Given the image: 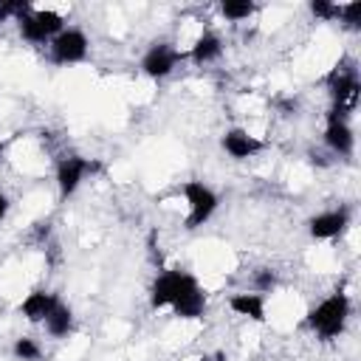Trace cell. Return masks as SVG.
I'll return each instance as SVG.
<instances>
[{"mask_svg":"<svg viewBox=\"0 0 361 361\" xmlns=\"http://www.w3.org/2000/svg\"><path fill=\"white\" fill-rule=\"evenodd\" d=\"M220 147L228 158L234 161H248L254 155H259L265 149V141H259L257 135H251L248 130L243 127H228L223 135H220Z\"/></svg>","mask_w":361,"mask_h":361,"instance_id":"cell-12","label":"cell"},{"mask_svg":"<svg viewBox=\"0 0 361 361\" xmlns=\"http://www.w3.org/2000/svg\"><path fill=\"white\" fill-rule=\"evenodd\" d=\"M62 28H65L62 14L51 8H31L17 20V34L31 45H48Z\"/></svg>","mask_w":361,"mask_h":361,"instance_id":"cell-4","label":"cell"},{"mask_svg":"<svg viewBox=\"0 0 361 361\" xmlns=\"http://www.w3.org/2000/svg\"><path fill=\"white\" fill-rule=\"evenodd\" d=\"M307 8H310V14H313L316 20H324V23H333V20H338V14H341V6H338V3H330V0H310Z\"/></svg>","mask_w":361,"mask_h":361,"instance_id":"cell-20","label":"cell"},{"mask_svg":"<svg viewBox=\"0 0 361 361\" xmlns=\"http://www.w3.org/2000/svg\"><path fill=\"white\" fill-rule=\"evenodd\" d=\"M206 290H203V285L197 282V276L192 274L189 276V282L183 285V290L178 293V299L169 305V310H172V316L175 319H183V322H192V319H200L203 313H206Z\"/></svg>","mask_w":361,"mask_h":361,"instance_id":"cell-11","label":"cell"},{"mask_svg":"<svg viewBox=\"0 0 361 361\" xmlns=\"http://www.w3.org/2000/svg\"><path fill=\"white\" fill-rule=\"evenodd\" d=\"M90 42L82 28H62L51 42H48V59L54 65H79L87 59Z\"/></svg>","mask_w":361,"mask_h":361,"instance_id":"cell-5","label":"cell"},{"mask_svg":"<svg viewBox=\"0 0 361 361\" xmlns=\"http://www.w3.org/2000/svg\"><path fill=\"white\" fill-rule=\"evenodd\" d=\"M254 11H257V6H254L251 0H223V3H220V14H223L228 23H243V20H248Z\"/></svg>","mask_w":361,"mask_h":361,"instance_id":"cell-17","label":"cell"},{"mask_svg":"<svg viewBox=\"0 0 361 361\" xmlns=\"http://www.w3.org/2000/svg\"><path fill=\"white\" fill-rule=\"evenodd\" d=\"M189 271H183V268H166V271H161L155 279H152V285H149V307L152 310H164V307H169L175 299H178V293L183 290V285L189 282Z\"/></svg>","mask_w":361,"mask_h":361,"instance_id":"cell-9","label":"cell"},{"mask_svg":"<svg viewBox=\"0 0 361 361\" xmlns=\"http://www.w3.org/2000/svg\"><path fill=\"white\" fill-rule=\"evenodd\" d=\"M338 23H344L347 31H361V3H344Z\"/></svg>","mask_w":361,"mask_h":361,"instance_id":"cell-21","label":"cell"},{"mask_svg":"<svg viewBox=\"0 0 361 361\" xmlns=\"http://www.w3.org/2000/svg\"><path fill=\"white\" fill-rule=\"evenodd\" d=\"M200 361H226V355H223V353H214V355H206V358H200Z\"/></svg>","mask_w":361,"mask_h":361,"instance_id":"cell-24","label":"cell"},{"mask_svg":"<svg viewBox=\"0 0 361 361\" xmlns=\"http://www.w3.org/2000/svg\"><path fill=\"white\" fill-rule=\"evenodd\" d=\"M180 59H186V54L178 51L172 42H164V39H161V42H152V45L144 51L138 68H141V73L149 76V79H166V76L178 68Z\"/></svg>","mask_w":361,"mask_h":361,"instance_id":"cell-7","label":"cell"},{"mask_svg":"<svg viewBox=\"0 0 361 361\" xmlns=\"http://www.w3.org/2000/svg\"><path fill=\"white\" fill-rule=\"evenodd\" d=\"M34 6L28 0H0V23H8V20H20L23 14H28Z\"/></svg>","mask_w":361,"mask_h":361,"instance_id":"cell-19","label":"cell"},{"mask_svg":"<svg viewBox=\"0 0 361 361\" xmlns=\"http://www.w3.org/2000/svg\"><path fill=\"white\" fill-rule=\"evenodd\" d=\"M322 141H324V147H327L336 158H353V152H355V133H353V127H350V118H347V116H338V113H333V110H327Z\"/></svg>","mask_w":361,"mask_h":361,"instance_id":"cell-8","label":"cell"},{"mask_svg":"<svg viewBox=\"0 0 361 361\" xmlns=\"http://www.w3.org/2000/svg\"><path fill=\"white\" fill-rule=\"evenodd\" d=\"M274 288H276V274L271 268H259L254 274V290L257 293H271Z\"/></svg>","mask_w":361,"mask_h":361,"instance_id":"cell-22","label":"cell"},{"mask_svg":"<svg viewBox=\"0 0 361 361\" xmlns=\"http://www.w3.org/2000/svg\"><path fill=\"white\" fill-rule=\"evenodd\" d=\"M327 96H330V110L338 116H347L358 107V96H361V79L358 71L353 65H336L327 73Z\"/></svg>","mask_w":361,"mask_h":361,"instance_id":"cell-2","label":"cell"},{"mask_svg":"<svg viewBox=\"0 0 361 361\" xmlns=\"http://www.w3.org/2000/svg\"><path fill=\"white\" fill-rule=\"evenodd\" d=\"M56 302H59L56 293H51V290H45V288H34V290L25 293V299L20 302L17 310H20V316H25V322H31V324H42L45 316L54 310Z\"/></svg>","mask_w":361,"mask_h":361,"instance_id":"cell-13","label":"cell"},{"mask_svg":"<svg viewBox=\"0 0 361 361\" xmlns=\"http://www.w3.org/2000/svg\"><path fill=\"white\" fill-rule=\"evenodd\" d=\"M353 313V305H350V296L341 293V290H333L330 296H324L316 307H310L305 313V327L319 338V341H333L344 333L347 327V319Z\"/></svg>","mask_w":361,"mask_h":361,"instance_id":"cell-1","label":"cell"},{"mask_svg":"<svg viewBox=\"0 0 361 361\" xmlns=\"http://www.w3.org/2000/svg\"><path fill=\"white\" fill-rule=\"evenodd\" d=\"M265 305H268V299H265V293H257V290H243V293H234L231 299H228V307L237 313V316H243V319H251V322H257V324H265Z\"/></svg>","mask_w":361,"mask_h":361,"instance_id":"cell-15","label":"cell"},{"mask_svg":"<svg viewBox=\"0 0 361 361\" xmlns=\"http://www.w3.org/2000/svg\"><path fill=\"white\" fill-rule=\"evenodd\" d=\"M11 355H14L17 361H39V358H42V347H39L34 338L20 336V338H14V344H11Z\"/></svg>","mask_w":361,"mask_h":361,"instance_id":"cell-18","label":"cell"},{"mask_svg":"<svg viewBox=\"0 0 361 361\" xmlns=\"http://www.w3.org/2000/svg\"><path fill=\"white\" fill-rule=\"evenodd\" d=\"M3 152H6V144H3V138H0V161H3Z\"/></svg>","mask_w":361,"mask_h":361,"instance_id":"cell-25","label":"cell"},{"mask_svg":"<svg viewBox=\"0 0 361 361\" xmlns=\"http://www.w3.org/2000/svg\"><path fill=\"white\" fill-rule=\"evenodd\" d=\"M183 197H186V206H189L186 220H183V228L186 231H195L203 223H209L214 217L217 206H220V195L209 183H203L197 178H192V180L183 183Z\"/></svg>","mask_w":361,"mask_h":361,"instance_id":"cell-3","label":"cell"},{"mask_svg":"<svg viewBox=\"0 0 361 361\" xmlns=\"http://www.w3.org/2000/svg\"><path fill=\"white\" fill-rule=\"evenodd\" d=\"M353 223V212L350 206H338V209H327V212H319L307 220V234L313 240H336L341 237Z\"/></svg>","mask_w":361,"mask_h":361,"instance_id":"cell-10","label":"cell"},{"mask_svg":"<svg viewBox=\"0 0 361 361\" xmlns=\"http://www.w3.org/2000/svg\"><path fill=\"white\" fill-rule=\"evenodd\" d=\"M42 327H45V333H48L51 338H65V336H71V333H73V310H71V305H65V302L59 299V302L54 305V310L45 316Z\"/></svg>","mask_w":361,"mask_h":361,"instance_id":"cell-16","label":"cell"},{"mask_svg":"<svg viewBox=\"0 0 361 361\" xmlns=\"http://www.w3.org/2000/svg\"><path fill=\"white\" fill-rule=\"evenodd\" d=\"M186 56H189L195 65H209V62L220 59V56H223V39H220V34L203 28V31L195 37V42L189 45Z\"/></svg>","mask_w":361,"mask_h":361,"instance_id":"cell-14","label":"cell"},{"mask_svg":"<svg viewBox=\"0 0 361 361\" xmlns=\"http://www.w3.org/2000/svg\"><path fill=\"white\" fill-rule=\"evenodd\" d=\"M8 209H11V203H8V197H6V192L0 189V220L8 214Z\"/></svg>","mask_w":361,"mask_h":361,"instance_id":"cell-23","label":"cell"},{"mask_svg":"<svg viewBox=\"0 0 361 361\" xmlns=\"http://www.w3.org/2000/svg\"><path fill=\"white\" fill-rule=\"evenodd\" d=\"M99 169L96 161L85 158V155H65L56 161V189H59V197L68 200L76 195V189L82 186V180L87 175H93Z\"/></svg>","mask_w":361,"mask_h":361,"instance_id":"cell-6","label":"cell"}]
</instances>
